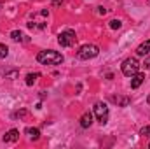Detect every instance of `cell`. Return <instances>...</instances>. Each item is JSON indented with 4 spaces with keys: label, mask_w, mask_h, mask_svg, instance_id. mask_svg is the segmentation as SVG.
Segmentation results:
<instances>
[{
    "label": "cell",
    "mask_w": 150,
    "mask_h": 149,
    "mask_svg": "<svg viewBox=\"0 0 150 149\" xmlns=\"http://www.w3.org/2000/svg\"><path fill=\"white\" fill-rule=\"evenodd\" d=\"M37 62L42 65H59V63H63V54L58 51H52V49L40 51L37 54Z\"/></svg>",
    "instance_id": "cell-1"
},
{
    "label": "cell",
    "mask_w": 150,
    "mask_h": 149,
    "mask_svg": "<svg viewBox=\"0 0 150 149\" xmlns=\"http://www.w3.org/2000/svg\"><path fill=\"white\" fill-rule=\"evenodd\" d=\"M98 54H100V47L94 46V44H84L77 51V58L79 60H91V58H96Z\"/></svg>",
    "instance_id": "cell-2"
},
{
    "label": "cell",
    "mask_w": 150,
    "mask_h": 149,
    "mask_svg": "<svg viewBox=\"0 0 150 149\" xmlns=\"http://www.w3.org/2000/svg\"><path fill=\"white\" fill-rule=\"evenodd\" d=\"M120 69H122V74L124 75L131 77V75H134L138 70H140V62H138L136 58H126V60L122 62Z\"/></svg>",
    "instance_id": "cell-3"
},
{
    "label": "cell",
    "mask_w": 150,
    "mask_h": 149,
    "mask_svg": "<svg viewBox=\"0 0 150 149\" xmlns=\"http://www.w3.org/2000/svg\"><path fill=\"white\" fill-rule=\"evenodd\" d=\"M94 114H96V117H98V121H100L101 125H107L108 116H110L108 105H107L105 102H96V104H94Z\"/></svg>",
    "instance_id": "cell-4"
},
{
    "label": "cell",
    "mask_w": 150,
    "mask_h": 149,
    "mask_svg": "<svg viewBox=\"0 0 150 149\" xmlns=\"http://www.w3.org/2000/svg\"><path fill=\"white\" fill-rule=\"evenodd\" d=\"M75 32L74 30H65V32H61L59 35H58V42H59V46L61 47H70V46H74L75 44Z\"/></svg>",
    "instance_id": "cell-5"
},
{
    "label": "cell",
    "mask_w": 150,
    "mask_h": 149,
    "mask_svg": "<svg viewBox=\"0 0 150 149\" xmlns=\"http://www.w3.org/2000/svg\"><path fill=\"white\" fill-rule=\"evenodd\" d=\"M143 81H145V75L140 74V72H136L134 75H131V88H133V90L140 88V86L143 84Z\"/></svg>",
    "instance_id": "cell-6"
},
{
    "label": "cell",
    "mask_w": 150,
    "mask_h": 149,
    "mask_svg": "<svg viewBox=\"0 0 150 149\" xmlns=\"http://www.w3.org/2000/svg\"><path fill=\"white\" fill-rule=\"evenodd\" d=\"M19 140V132L18 130H9L5 135H4V142H18Z\"/></svg>",
    "instance_id": "cell-7"
},
{
    "label": "cell",
    "mask_w": 150,
    "mask_h": 149,
    "mask_svg": "<svg viewBox=\"0 0 150 149\" xmlns=\"http://www.w3.org/2000/svg\"><path fill=\"white\" fill-rule=\"evenodd\" d=\"M91 125H93V114L91 112H84L80 116V126L82 128H89Z\"/></svg>",
    "instance_id": "cell-8"
},
{
    "label": "cell",
    "mask_w": 150,
    "mask_h": 149,
    "mask_svg": "<svg viewBox=\"0 0 150 149\" xmlns=\"http://www.w3.org/2000/svg\"><path fill=\"white\" fill-rule=\"evenodd\" d=\"M136 53H138L140 56H145V54H149V53H150V39H149V40H145V42H142V44L138 46Z\"/></svg>",
    "instance_id": "cell-9"
},
{
    "label": "cell",
    "mask_w": 150,
    "mask_h": 149,
    "mask_svg": "<svg viewBox=\"0 0 150 149\" xmlns=\"http://www.w3.org/2000/svg\"><path fill=\"white\" fill-rule=\"evenodd\" d=\"M112 102H115L119 107H127L131 104V98L129 97H112Z\"/></svg>",
    "instance_id": "cell-10"
},
{
    "label": "cell",
    "mask_w": 150,
    "mask_h": 149,
    "mask_svg": "<svg viewBox=\"0 0 150 149\" xmlns=\"http://www.w3.org/2000/svg\"><path fill=\"white\" fill-rule=\"evenodd\" d=\"M25 133H26L32 140H38V139H40V130H38V128H26Z\"/></svg>",
    "instance_id": "cell-11"
},
{
    "label": "cell",
    "mask_w": 150,
    "mask_h": 149,
    "mask_svg": "<svg viewBox=\"0 0 150 149\" xmlns=\"http://www.w3.org/2000/svg\"><path fill=\"white\" fill-rule=\"evenodd\" d=\"M11 39H12V40H16V42H18V40H19V42H28V37H25L19 30L11 32Z\"/></svg>",
    "instance_id": "cell-12"
},
{
    "label": "cell",
    "mask_w": 150,
    "mask_h": 149,
    "mask_svg": "<svg viewBox=\"0 0 150 149\" xmlns=\"http://www.w3.org/2000/svg\"><path fill=\"white\" fill-rule=\"evenodd\" d=\"M38 77H40V74H37V72H35V74H28V75H26V84H28V86H32Z\"/></svg>",
    "instance_id": "cell-13"
},
{
    "label": "cell",
    "mask_w": 150,
    "mask_h": 149,
    "mask_svg": "<svg viewBox=\"0 0 150 149\" xmlns=\"http://www.w3.org/2000/svg\"><path fill=\"white\" fill-rule=\"evenodd\" d=\"M122 27V21L120 19H110V28L112 30H119Z\"/></svg>",
    "instance_id": "cell-14"
},
{
    "label": "cell",
    "mask_w": 150,
    "mask_h": 149,
    "mask_svg": "<svg viewBox=\"0 0 150 149\" xmlns=\"http://www.w3.org/2000/svg\"><path fill=\"white\" fill-rule=\"evenodd\" d=\"M7 54H9V47L5 44H0V60L2 58H7Z\"/></svg>",
    "instance_id": "cell-15"
},
{
    "label": "cell",
    "mask_w": 150,
    "mask_h": 149,
    "mask_svg": "<svg viewBox=\"0 0 150 149\" xmlns=\"http://www.w3.org/2000/svg\"><path fill=\"white\" fill-rule=\"evenodd\" d=\"M26 114H28V111H26V109H21V111L12 112V117H14V119H18V117H23V116H26Z\"/></svg>",
    "instance_id": "cell-16"
},
{
    "label": "cell",
    "mask_w": 150,
    "mask_h": 149,
    "mask_svg": "<svg viewBox=\"0 0 150 149\" xmlns=\"http://www.w3.org/2000/svg\"><path fill=\"white\" fill-rule=\"evenodd\" d=\"M18 77V70H11V72H5V79H16Z\"/></svg>",
    "instance_id": "cell-17"
},
{
    "label": "cell",
    "mask_w": 150,
    "mask_h": 149,
    "mask_svg": "<svg viewBox=\"0 0 150 149\" xmlns=\"http://www.w3.org/2000/svg\"><path fill=\"white\" fill-rule=\"evenodd\" d=\"M140 135H143V137H150V125L140 130Z\"/></svg>",
    "instance_id": "cell-18"
},
{
    "label": "cell",
    "mask_w": 150,
    "mask_h": 149,
    "mask_svg": "<svg viewBox=\"0 0 150 149\" xmlns=\"http://www.w3.org/2000/svg\"><path fill=\"white\" fill-rule=\"evenodd\" d=\"M63 4V0H52V5L54 7H58V5H61Z\"/></svg>",
    "instance_id": "cell-19"
},
{
    "label": "cell",
    "mask_w": 150,
    "mask_h": 149,
    "mask_svg": "<svg viewBox=\"0 0 150 149\" xmlns=\"http://www.w3.org/2000/svg\"><path fill=\"white\" fill-rule=\"evenodd\" d=\"M143 65H145L147 69H150V56H149V58H145V63H143Z\"/></svg>",
    "instance_id": "cell-20"
},
{
    "label": "cell",
    "mask_w": 150,
    "mask_h": 149,
    "mask_svg": "<svg viewBox=\"0 0 150 149\" xmlns=\"http://www.w3.org/2000/svg\"><path fill=\"white\" fill-rule=\"evenodd\" d=\"M149 148H150V144H149Z\"/></svg>",
    "instance_id": "cell-21"
}]
</instances>
